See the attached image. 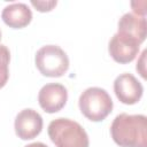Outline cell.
I'll list each match as a JSON object with an SVG mask.
<instances>
[{
    "label": "cell",
    "instance_id": "6da1fadb",
    "mask_svg": "<svg viewBox=\"0 0 147 147\" xmlns=\"http://www.w3.org/2000/svg\"><path fill=\"white\" fill-rule=\"evenodd\" d=\"M110 134L119 147H147V117L122 113L114 118Z\"/></svg>",
    "mask_w": 147,
    "mask_h": 147
},
{
    "label": "cell",
    "instance_id": "7a4b0ae2",
    "mask_svg": "<svg viewBox=\"0 0 147 147\" xmlns=\"http://www.w3.org/2000/svg\"><path fill=\"white\" fill-rule=\"evenodd\" d=\"M48 137L56 147H88L90 140L85 129L76 121L59 117L47 129Z\"/></svg>",
    "mask_w": 147,
    "mask_h": 147
},
{
    "label": "cell",
    "instance_id": "3957f363",
    "mask_svg": "<svg viewBox=\"0 0 147 147\" xmlns=\"http://www.w3.org/2000/svg\"><path fill=\"white\" fill-rule=\"evenodd\" d=\"M78 107L80 113L92 122L103 121L113 111V100L109 93L101 87H88L79 96Z\"/></svg>",
    "mask_w": 147,
    "mask_h": 147
},
{
    "label": "cell",
    "instance_id": "277c9868",
    "mask_svg": "<svg viewBox=\"0 0 147 147\" xmlns=\"http://www.w3.org/2000/svg\"><path fill=\"white\" fill-rule=\"evenodd\" d=\"M34 63L39 72L45 77L57 78L69 69V57L57 45H45L39 48L34 56Z\"/></svg>",
    "mask_w": 147,
    "mask_h": 147
},
{
    "label": "cell",
    "instance_id": "5b68a950",
    "mask_svg": "<svg viewBox=\"0 0 147 147\" xmlns=\"http://www.w3.org/2000/svg\"><path fill=\"white\" fill-rule=\"evenodd\" d=\"M140 45L141 44L134 38L121 32H116L108 44V52L115 62L126 64L136 59L139 53Z\"/></svg>",
    "mask_w": 147,
    "mask_h": 147
},
{
    "label": "cell",
    "instance_id": "8992f818",
    "mask_svg": "<svg viewBox=\"0 0 147 147\" xmlns=\"http://www.w3.org/2000/svg\"><path fill=\"white\" fill-rule=\"evenodd\" d=\"M114 92L116 98L124 105H136L140 101L144 87L141 83L130 72L118 75L114 80Z\"/></svg>",
    "mask_w": 147,
    "mask_h": 147
},
{
    "label": "cell",
    "instance_id": "52a82bcc",
    "mask_svg": "<svg viewBox=\"0 0 147 147\" xmlns=\"http://www.w3.org/2000/svg\"><path fill=\"white\" fill-rule=\"evenodd\" d=\"M42 125V117L38 111L31 108L21 110L14 121L15 133L22 140H31L39 136Z\"/></svg>",
    "mask_w": 147,
    "mask_h": 147
},
{
    "label": "cell",
    "instance_id": "ba28073f",
    "mask_svg": "<svg viewBox=\"0 0 147 147\" xmlns=\"http://www.w3.org/2000/svg\"><path fill=\"white\" fill-rule=\"evenodd\" d=\"M68 101L67 88L59 83H48L44 85L38 93L40 108L48 114L60 111Z\"/></svg>",
    "mask_w": 147,
    "mask_h": 147
},
{
    "label": "cell",
    "instance_id": "9c48e42d",
    "mask_svg": "<svg viewBox=\"0 0 147 147\" xmlns=\"http://www.w3.org/2000/svg\"><path fill=\"white\" fill-rule=\"evenodd\" d=\"M1 18L11 29H23L32 21V11L26 3L14 2L7 5L1 13Z\"/></svg>",
    "mask_w": 147,
    "mask_h": 147
},
{
    "label": "cell",
    "instance_id": "30bf717a",
    "mask_svg": "<svg viewBox=\"0 0 147 147\" xmlns=\"http://www.w3.org/2000/svg\"><path fill=\"white\" fill-rule=\"evenodd\" d=\"M117 32L127 34L142 44L147 34V22L142 16H138L133 13H125L118 20Z\"/></svg>",
    "mask_w": 147,
    "mask_h": 147
},
{
    "label": "cell",
    "instance_id": "8fae6325",
    "mask_svg": "<svg viewBox=\"0 0 147 147\" xmlns=\"http://www.w3.org/2000/svg\"><path fill=\"white\" fill-rule=\"evenodd\" d=\"M10 52L7 46L0 44V88H2L9 78Z\"/></svg>",
    "mask_w": 147,
    "mask_h": 147
},
{
    "label": "cell",
    "instance_id": "7c38bea8",
    "mask_svg": "<svg viewBox=\"0 0 147 147\" xmlns=\"http://www.w3.org/2000/svg\"><path fill=\"white\" fill-rule=\"evenodd\" d=\"M31 5L40 13H46V11H51L56 5H57V1L56 0H47V1H34L32 0L31 1Z\"/></svg>",
    "mask_w": 147,
    "mask_h": 147
},
{
    "label": "cell",
    "instance_id": "4fadbf2b",
    "mask_svg": "<svg viewBox=\"0 0 147 147\" xmlns=\"http://www.w3.org/2000/svg\"><path fill=\"white\" fill-rule=\"evenodd\" d=\"M146 6H147V2L145 0L131 2V8L133 10V14H136L138 16H142V17L146 16Z\"/></svg>",
    "mask_w": 147,
    "mask_h": 147
},
{
    "label": "cell",
    "instance_id": "5bb4252c",
    "mask_svg": "<svg viewBox=\"0 0 147 147\" xmlns=\"http://www.w3.org/2000/svg\"><path fill=\"white\" fill-rule=\"evenodd\" d=\"M146 54H147V51L144 49L141 55H140V57H139V60H138V62H137V65H136L137 71L139 72V75L144 79H146Z\"/></svg>",
    "mask_w": 147,
    "mask_h": 147
},
{
    "label": "cell",
    "instance_id": "9a60e30c",
    "mask_svg": "<svg viewBox=\"0 0 147 147\" xmlns=\"http://www.w3.org/2000/svg\"><path fill=\"white\" fill-rule=\"evenodd\" d=\"M24 147H48L47 145H45L44 142H32V144H29V145H26V146H24Z\"/></svg>",
    "mask_w": 147,
    "mask_h": 147
},
{
    "label": "cell",
    "instance_id": "2e32d148",
    "mask_svg": "<svg viewBox=\"0 0 147 147\" xmlns=\"http://www.w3.org/2000/svg\"><path fill=\"white\" fill-rule=\"evenodd\" d=\"M0 40H1V30H0Z\"/></svg>",
    "mask_w": 147,
    "mask_h": 147
}]
</instances>
